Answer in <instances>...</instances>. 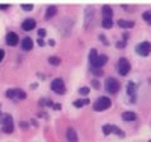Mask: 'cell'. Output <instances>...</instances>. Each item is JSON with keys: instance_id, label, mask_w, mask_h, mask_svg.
<instances>
[{"instance_id": "e575fe53", "label": "cell", "mask_w": 151, "mask_h": 142, "mask_svg": "<svg viewBox=\"0 0 151 142\" xmlns=\"http://www.w3.org/2000/svg\"><path fill=\"white\" fill-rule=\"evenodd\" d=\"M52 107H53L55 110H59V109H60V105H55V103H53V106H52Z\"/></svg>"}, {"instance_id": "ba28073f", "label": "cell", "mask_w": 151, "mask_h": 142, "mask_svg": "<svg viewBox=\"0 0 151 142\" xmlns=\"http://www.w3.org/2000/svg\"><path fill=\"white\" fill-rule=\"evenodd\" d=\"M92 21H94V8L88 6L86 11H85V29L86 30L92 26Z\"/></svg>"}, {"instance_id": "5bb4252c", "label": "cell", "mask_w": 151, "mask_h": 142, "mask_svg": "<svg viewBox=\"0 0 151 142\" xmlns=\"http://www.w3.org/2000/svg\"><path fill=\"white\" fill-rule=\"evenodd\" d=\"M101 14H103V20H112L113 11H112V8H110L109 5H104V6L101 8Z\"/></svg>"}, {"instance_id": "7a4b0ae2", "label": "cell", "mask_w": 151, "mask_h": 142, "mask_svg": "<svg viewBox=\"0 0 151 142\" xmlns=\"http://www.w3.org/2000/svg\"><path fill=\"white\" fill-rule=\"evenodd\" d=\"M110 105H112V100L109 97H98L94 101V110H97V112L106 110V109L110 107Z\"/></svg>"}, {"instance_id": "277c9868", "label": "cell", "mask_w": 151, "mask_h": 142, "mask_svg": "<svg viewBox=\"0 0 151 142\" xmlns=\"http://www.w3.org/2000/svg\"><path fill=\"white\" fill-rule=\"evenodd\" d=\"M5 95H6L8 98H12V100H24V98H26V92L21 91V89H18V88L8 89Z\"/></svg>"}, {"instance_id": "f546056e", "label": "cell", "mask_w": 151, "mask_h": 142, "mask_svg": "<svg viewBox=\"0 0 151 142\" xmlns=\"http://www.w3.org/2000/svg\"><path fill=\"white\" fill-rule=\"evenodd\" d=\"M38 35H40V38H42L45 35V30L44 29H40V30H38Z\"/></svg>"}, {"instance_id": "8d00e7d4", "label": "cell", "mask_w": 151, "mask_h": 142, "mask_svg": "<svg viewBox=\"0 0 151 142\" xmlns=\"http://www.w3.org/2000/svg\"><path fill=\"white\" fill-rule=\"evenodd\" d=\"M0 115H2V113H0Z\"/></svg>"}, {"instance_id": "1f68e13d", "label": "cell", "mask_w": 151, "mask_h": 142, "mask_svg": "<svg viewBox=\"0 0 151 142\" xmlns=\"http://www.w3.org/2000/svg\"><path fill=\"white\" fill-rule=\"evenodd\" d=\"M3 58H5V51H3L2 48H0V62L3 61Z\"/></svg>"}, {"instance_id": "ffe728a7", "label": "cell", "mask_w": 151, "mask_h": 142, "mask_svg": "<svg viewBox=\"0 0 151 142\" xmlns=\"http://www.w3.org/2000/svg\"><path fill=\"white\" fill-rule=\"evenodd\" d=\"M48 62H50V65L58 67L59 63H60V59H59L58 56H50V58H48Z\"/></svg>"}, {"instance_id": "4dcf8cb0", "label": "cell", "mask_w": 151, "mask_h": 142, "mask_svg": "<svg viewBox=\"0 0 151 142\" xmlns=\"http://www.w3.org/2000/svg\"><path fill=\"white\" fill-rule=\"evenodd\" d=\"M8 8H9L8 3H0V9H8Z\"/></svg>"}, {"instance_id": "d6986e66", "label": "cell", "mask_w": 151, "mask_h": 142, "mask_svg": "<svg viewBox=\"0 0 151 142\" xmlns=\"http://www.w3.org/2000/svg\"><path fill=\"white\" fill-rule=\"evenodd\" d=\"M86 105H89V100H88V98L76 100V101H74V106H76V107H82V106H86Z\"/></svg>"}, {"instance_id": "603a6c76", "label": "cell", "mask_w": 151, "mask_h": 142, "mask_svg": "<svg viewBox=\"0 0 151 142\" xmlns=\"http://www.w3.org/2000/svg\"><path fill=\"white\" fill-rule=\"evenodd\" d=\"M97 56H98V51H97L95 48H92V50L89 51V62L92 63V62H94V59H95Z\"/></svg>"}, {"instance_id": "e0dca14e", "label": "cell", "mask_w": 151, "mask_h": 142, "mask_svg": "<svg viewBox=\"0 0 151 142\" xmlns=\"http://www.w3.org/2000/svg\"><path fill=\"white\" fill-rule=\"evenodd\" d=\"M118 26L119 27H125V29H130L134 26V21H127V20H118Z\"/></svg>"}, {"instance_id": "44dd1931", "label": "cell", "mask_w": 151, "mask_h": 142, "mask_svg": "<svg viewBox=\"0 0 151 142\" xmlns=\"http://www.w3.org/2000/svg\"><path fill=\"white\" fill-rule=\"evenodd\" d=\"M142 18H144V21H147L148 24H151V11H145L144 14H142Z\"/></svg>"}, {"instance_id": "484cf974", "label": "cell", "mask_w": 151, "mask_h": 142, "mask_svg": "<svg viewBox=\"0 0 151 142\" xmlns=\"http://www.w3.org/2000/svg\"><path fill=\"white\" fill-rule=\"evenodd\" d=\"M79 92H80L82 95H88V94H89V88L83 86V88H80V89H79Z\"/></svg>"}, {"instance_id": "8992f818", "label": "cell", "mask_w": 151, "mask_h": 142, "mask_svg": "<svg viewBox=\"0 0 151 142\" xmlns=\"http://www.w3.org/2000/svg\"><path fill=\"white\" fill-rule=\"evenodd\" d=\"M136 53L141 55V56H148L151 53V44L148 41H144L141 44L136 45Z\"/></svg>"}, {"instance_id": "7402d4cb", "label": "cell", "mask_w": 151, "mask_h": 142, "mask_svg": "<svg viewBox=\"0 0 151 142\" xmlns=\"http://www.w3.org/2000/svg\"><path fill=\"white\" fill-rule=\"evenodd\" d=\"M40 106H53V103H52V100H48V98H41L40 100Z\"/></svg>"}, {"instance_id": "30bf717a", "label": "cell", "mask_w": 151, "mask_h": 142, "mask_svg": "<svg viewBox=\"0 0 151 142\" xmlns=\"http://www.w3.org/2000/svg\"><path fill=\"white\" fill-rule=\"evenodd\" d=\"M106 62H107V56H106V55H98V56L94 59V62L91 63V65H92L94 70H101V67L106 65Z\"/></svg>"}, {"instance_id": "836d02e7", "label": "cell", "mask_w": 151, "mask_h": 142, "mask_svg": "<svg viewBox=\"0 0 151 142\" xmlns=\"http://www.w3.org/2000/svg\"><path fill=\"white\" fill-rule=\"evenodd\" d=\"M94 74H97V76H101V74H103V71H101V70H94Z\"/></svg>"}, {"instance_id": "8fae6325", "label": "cell", "mask_w": 151, "mask_h": 142, "mask_svg": "<svg viewBox=\"0 0 151 142\" xmlns=\"http://www.w3.org/2000/svg\"><path fill=\"white\" fill-rule=\"evenodd\" d=\"M35 27H36V21H35L33 18H26V20L23 21V24H21V29L26 30V32L33 30Z\"/></svg>"}, {"instance_id": "3957f363", "label": "cell", "mask_w": 151, "mask_h": 142, "mask_svg": "<svg viewBox=\"0 0 151 142\" xmlns=\"http://www.w3.org/2000/svg\"><path fill=\"white\" fill-rule=\"evenodd\" d=\"M104 86L107 89V92H110V94H116L119 91V83H118V80L115 79V77H107Z\"/></svg>"}, {"instance_id": "9c48e42d", "label": "cell", "mask_w": 151, "mask_h": 142, "mask_svg": "<svg viewBox=\"0 0 151 142\" xmlns=\"http://www.w3.org/2000/svg\"><path fill=\"white\" fill-rule=\"evenodd\" d=\"M52 91L56 94H65V83L62 79H55L52 82Z\"/></svg>"}, {"instance_id": "4fadbf2b", "label": "cell", "mask_w": 151, "mask_h": 142, "mask_svg": "<svg viewBox=\"0 0 151 142\" xmlns=\"http://www.w3.org/2000/svg\"><path fill=\"white\" fill-rule=\"evenodd\" d=\"M21 48L26 50V51L32 50L33 48V40H32V38H29V36L23 38V40H21Z\"/></svg>"}, {"instance_id": "d4e9b609", "label": "cell", "mask_w": 151, "mask_h": 142, "mask_svg": "<svg viewBox=\"0 0 151 142\" xmlns=\"http://www.w3.org/2000/svg\"><path fill=\"white\" fill-rule=\"evenodd\" d=\"M21 8H23L24 11H32V9H33V5H32V3H23Z\"/></svg>"}, {"instance_id": "52a82bcc", "label": "cell", "mask_w": 151, "mask_h": 142, "mask_svg": "<svg viewBox=\"0 0 151 142\" xmlns=\"http://www.w3.org/2000/svg\"><path fill=\"white\" fill-rule=\"evenodd\" d=\"M103 133H104L106 136L110 135V133H115V135L124 138V132L121 130V128H118L116 125H113V124H106V125H103Z\"/></svg>"}, {"instance_id": "6da1fadb", "label": "cell", "mask_w": 151, "mask_h": 142, "mask_svg": "<svg viewBox=\"0 0 151 142\" xmlns=\"http://www.w3.org/2000/svg\"><path fill=\"white\" fill-rule=\"evenodd\" d=\"M0 124H2V130L3 133H12L14 132V120L9 113L0 115Z\"/></svg>"}, {"instance_id": "cb8c5ba5", "label": "cell", "mask_w": 151, "mask_h": 142, "mask_svg": "<svg viewBox=\"0 0 151 142\" xmlns=\"http://www.w3.org/2000/svg\"><path fill=\"white\" fill-rule=\"evenodd\" d=\"M101 26L104 29H110L112 27V20H103L101 21Z\"/></svg>"}, {"instance_id": "7c38bea8", "label": "cell", "mask_w": 151, "mask_h": 142, "mask_svg": "<svg viewBox=\"0 0 151 142\" xmlns=\"http://www.w3.org/2000/svg\"><path fill=\"white\" fill-rule=\"evenodd\" d=\"M18 41H20V38H18V35H17V33L9 32V33L6 35V44H8V45L14 47V45H17V44H18Z\"/></svg>"}, {"instance_id": "2e32d148", "label": "cell", "mask_w": 151, "mask_h": 142, "mask_svg": "<svg viewBox=\"0 0 151 142\" xmlns=\"http://www.w3.org/2000/svg\"><path fill=\"white\" fill-rule=\"evenodd\" d=\"M56 12H58V8H56L55 5L48 6V8H47V11H45V20H50V18H52V17L56 14Z\"/></svg>"}, {"instance_id": "83f0119b", "label": "cell", "mask_w": 151, "mask_h": 142, "mask_svg": "<svg viewBox=\"0 0 151 142\" xmlns=\"http://www.w3.org/2000/svg\"><path fill=\"white\" fill-rule=\"evenodd\" d=\"M20 127L23 128V130H27V128H29V124H27V123H20Z\"/></svg>"}, {"instance_id": "f1b7e54d", "label": "cell", "mask_w": 151, "mask_h": 142, "mask_svg": "<svg viewBox=\"0 0 151 142\" xmlns=\"http://www.w3.org/2000/svg\"><path fill=\"white\" fill-rule=\"evenodd\" d=\"M116 47H118V48H124V47H125V41H121V43H116Z\"/></svg>"}, {"instance_id": "ac0fdd59", "label": "cell", "mask_w": 151, "mask_h": 142, "mask_svg": "<svg viewBox=\"0 0 151 142\" xmlns=\"http://www.w3.org/2000/svg\"><path fill=\"white\" fill-rule=\"evenodd\" d=\"M122 120L124 121H134L136 120V113L134 112H124L122 113Z\"/></svg>"}, {"instance_id": "5b68a950", "label": "cell", "mask_w": 151, "mask_h": 142, "mask_svg": "<svg viewBox=\"0 0 151 142\" xmlns=\"http://www.w3.org/2000/svg\"><path fill=\"white\" fill-rule=\"evenodd\" d=\"M116 70L121 76H127L129 71H130V62L125 59V58H121L118 61V65H116Z\"/></svg>"}, {"instance_id": "d590c367", "label": "cell", "mask_w": 151, "mask_h": 142, "mask_svg": "<svg viewBox=\"0 0 151 142\" xmlns=\"http://www.w3.org/2000/svg\"><path fill=\"white\" fill-rule=\"evenodd\" d=\"M38 44H40V45H44V40H42V38H40V40H38Z\"/></svg>"}, {"instance_id": "4316f807", "label": "cell", "mask_w": 151, "mask_h": 142, "mask_svg": "<svg viewBox=\"0 0 151 142\" xmlns=\"http://www.w3.org/2000/svg\"><path fill=\"white\" fill-rule=\"evenodd\" d=\"M98 38H100V41H101V43H103V44H106V45H107V44H109V41H107V40H106V36H104V35H100V36H98Z\"/></svg>"}, {"instance_id": "9a60e30c", "label": "cell", "mask_w": 151, "mask_h": 142, "mask_svg": "<svg viewBox=\"0 0 151 142\" xmlns=\"http://www.w3.org/2000/svg\"><path fill=\"white\" fill-rule=\"evenodd\" d=\"M67 141L68 142H79L77 133H76L74 128H68V130H67Z\"/></svg>"}, {"instance_id": "d6a6232c", "label": "cell", "mask_w": 151, "mask_h": 142, "mask_svg": "<svg viewBox=\"0 0 151 142\" xmlns=\"http://www.w3.org/2000/svg\"><path fill=\"white\" fill-rule=\"evenodd\" d=\"M92 86H94V88L97 89V88L100 86V83H98V80H92Z\"/></svg>"}]
</instances>
